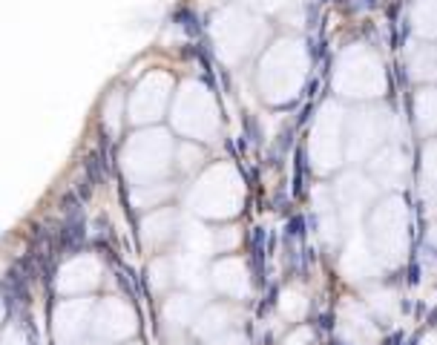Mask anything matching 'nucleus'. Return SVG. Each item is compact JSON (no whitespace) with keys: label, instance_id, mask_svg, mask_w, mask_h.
<instances>
[{"label":"nucleus","instance_id":"nucleus-1","mask_svg":"<svg viewBox=\"0 0 437 345\" xmlns=\"http://www.w3.org/2000/svg\"><path fill=\"white\" fill-rule=\"evenodd\" d=\"M213 345H245L239 336H213Z\"/></svg>","mask_w":437,"mask_h":345},{"label":"nucleus","instance_id":"nucleus-2","mask_svg":"<svg viewBox=\"0 0 437 345\" xmlns=\"http://www.w3.org/2000/svg\"><path fill=\"white\" fill-rule=\"evenodd\" d=\"M72 345H101V342H81V339H78V342H72Z\"/></svg>","mask_w":437,"mask_h":345}]
</instances>
